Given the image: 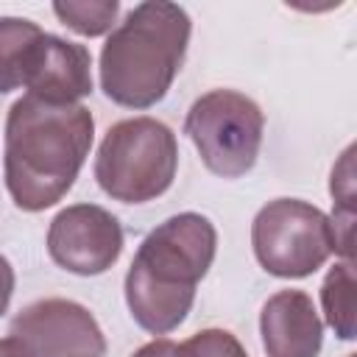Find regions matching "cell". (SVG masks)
Returning <instances> with one entry per match:
<instances>
[{"mask_svg": "<svg viewBox=\"0 0 357 357\" xmlns=\"http://www.w3.org/2000/svg\"><path fill=\"white\" fill-rule=\"evenodd\" d=\"M321 307L335 335L340 340H354V265L349 259L329 268L321 284Z\"/></svg>", "mask_w": 357, "mask_h": 357, "instance_id": "12", "label": "cell"}, {"mask_svg": "<svg viewBox=\"0 0 357 357\" xmlns=\"http://www.w3.org/2000/svg\"><path fill=\"white\" fill-rule=\"evenodd\" d=\"M31 357H106V337L95 315L73 298H39L8 326Z\"/></svg>", "mask_w": 357, "mask_h": 357, "instance_id": "7", "label": "cell"}, {"mask_svg": "<svg viewBox=\"0 0 357 357\" xmlns=\"http://www.w3.org/2000/svg\"><path fill=\"white\" fill-rule=\"evenodd\" d=\"M22 86L50 103H78L92 92V56L84 45L42 31L28 53Z\"/></svg>", "mask_w": 357, "mask_h": 357, "instance_id": "9", "label": "cell"}, {"mask_svg": "<svg viewBox=\"0 0 357 357\" xmlns=\"http://www.w3.org/2000/svg\"><path fill=\"white\" fill-rule=\"evenodd\" d=\"M346 357H354V354H346Z\"/></svg>", "mask_w": 357, "mask_h": 357, "instance_id": "18", "label": "cell"}, {"mask_svg": "<svg viewBox=\"0 0 357 357\" xmlns=\"http://www.w3.org/2000/svg\"><path fill=\"white\" fill-rule=\"evenodd\" d=\"M131 357H176V343L170 337H156V340L139 346Z\"/></svg>", "mask_w": 357, "mask_h": 357, "instance_id": "16", "label": "cell"}, {"mask_svg": "<svg viewBox=\"0 0 357 357\" xmlns=\"http://www.w3.org/2000/svg\"><path fill=\"white\" fill-rule=\"evenodd\" d=\"M178 170V142L156 117L114 123L95 156L98 187L120 204H148L170 190Z\"/></svg>", "mask_w": 357, "mask_h": 357, "instance_id": "4", "label": "cell"}, {"mask_svg": "<svg viewBox=\"0 0 357 357\" xmlns=\"http://www.w3.org/2000/svg\"><path fill=\"white\" fill-rule=\"evenodd\" d=\"M53 14L59 17L61 25L81 36H103L112 33L114 20L120 14L117 0H103V3H81V0H61L53 3Z\"/></svg>", "mask_w": 357, "mask_h": 357, "instance_id": "13", "label": "cell"}, {"mask_svg": "<svg viewBox=\"0 0 357 357\" xmlns=\"http://www.w3.org/2000/svg\"><path fill=\"white\" fill-rule=\"evenodd\" d=\"M259 335L268 357H318L324 321L304 290L273 293L259 312Z\"/></svg>", "mask_w": 357, "mask_h": 357, "instance_id": "10", "label": "cell"}, {"mask_svg": "<svg viewBox=\"0 0 357 357\" xmlns=\"http://www.w3.org/2000/svg\"><path fill=\"white\" fill-rule=\"evenodd\" d=\"M176 357H248V351L229 329L209 326L178 343Z\"/></svg>", "mask_w": 357, "mask_h": 357, "instance_id": "14", "label": "cell"}, {"mask_svg": "<svg viewBox=\"0 0 357 357\" xmlns=\"http://www.w3.org/2000/svg\"><path fill=\"white\" fill-rule=\"evenodd\" d=\"M0 357H31V354L14 335H8V337H0Z\"/></svg>", "mask_w": 357, "mask_h": 357, "instance_id": "17", "label": "cell"}, {"mask_svg": "<svg viewBox=\"0 0 357 357\" xmlns=\"http://www.w3.org/2000/svg\"><path fill=\"white\" fill-rule=\"evenodd\" d=\"M251 248L271 276L304 279L335 254V231L329 215L318 206L298 198H276L254 215Z\"/></svg>", "mask_w": 357, "mask_h": 357, "instance_id": "6", "label": "cell"}, {"mask_svg": "<svg viewBox=\"0 0 357 357\" xmlns=\"http://www.w3.org/2000/svg\"><path fill=\"white\" fill-rule=\"evenodd\" d=\"M14 284H17L14 268H11L8 257H3V254H0V315H6V312H8L11 296H14Z\"/></svg>", "mask_w": 357, "mask_h": 357, "instance_id": "15", "label": "cell"}, {"mask_svg": "<svg viewBox=\"0 0 357 357\" xmlns=\"http://www.w3.org/2000/svg\"><path fill=\"white\" fill-rule=\"evenodd\" d=\"M47 254L67 273H106L123 254V226L98 204H73L50 220Z\"/></svg>", "mask_w": 357, "mask_h": 357, "instance_id": "8", "label": "cell"}, {"mask_svg": "<svg viewBox=\"0 0 357 357\" xmlns=\"http://www.w3.org/2000/svg\"><path fill=\"white\" fill-rule=\"evenodd\" d=\"M215 251L218 231L201 212H178L151 229L126 273V304L134 324L151 335L178 329Z\"/></svg>", "mask_w": 357, "mask_h": 357, "instance_id": "2", "label": "cell"}, {"mask_svg": "<svg viewBox=\"0 0 357 357\" xmlns=\"http://www.w3.org/2000/svg\"><path fill=\"white\" fill-rule=\"evenodd\" d=\"M184 134L192 139L209 173L240 178L257 165L265 114L257 100L237 89H209L192 100L184 117Z\"/></svg>", "mask_w": 357, "mask_h": 357, "instance_id": "5", "label": "cell"}, {"mask_svg": "<svg viewBox=\"0 0 357 357\" xmlns=\"http://www.w3.org/2000/svg\"><path fill=\"white\" fill-rule=\"evenodd\" d=\"M42 28L25 17H0V95L20 89L25 61Z\"/></svg>", "mask_w": 357, "mask_h": 357, "instance_id": "11", "label": "cell"}, {"mask_svg": "<svg viewBox=\"0 0 357 357\" xmlns=\"http://www.w3.org/2000/svg\"><path fill=\"white\" fill-rule=\"evenodd\" d=\"M190 14L167 0L137 3L106 36L100 89L126 109H151L173 86L190 45Z\"/></svg>", "mask_w": 357, "mask_h": 357, "instance_id": "3", "label": "cell"}, {"mask_svg": "<svg viewBox=\"0 0 357 357\" xmlns=\"http://www.w3.org/2000/svg\"><path fill=\"white\" fill-rule=\"evenodd\" d=\"M95 139V120L84 103H50L22 95L6 117L3 170L17 209L56 206L75 184Z\"/></svg>", "mask_w": 357, "mask_h": 357, "instance_id": "1", "label": "cell"}]
</instances>
